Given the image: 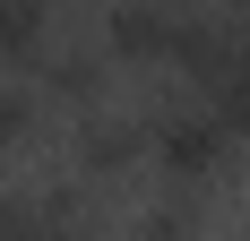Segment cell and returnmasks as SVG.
Returning a JSON list of instances; mask_svg holds the SVG:
<instances>
[{
    "mask_svg": "<svg viewBox=\"0 0 250 241\" xmlns=\"http://www.w3.org/2000/svg\"><path fill=\"white\" fill-rule=\"evenodd\" d=\"M207 26L199 0H104V60H121V69H181V52L190 35Z\"/></svg>",
    "mask_w": 250,
    "mask_h": 241,
    "instance_id": "obj_1",
    "label": "cell"
},
{
    "mask_svg": "<svg viewBox=\"0 0 250 241\" xmlns=\"http://www.w3.org/2000/svg\"><path fill=\"white\" fill-rule=\"evenodd\" d=\"M147 164L164 172L173 190H199V181H216V172L233 164V138H225L190 95H173V103L147 112Z\"/></svg>",
    "mask_w": 250,
    "mask_h": 241,
    "instance_id": "obj_2",
    "label": "cell"
},
{
    "mask_svg": "<svg viewBox=\"0 0 250 241\" xmlns=\"http://www.w3.org/2000/svg\"><path fill=\"white\" fill-rule=\"evenodd\" d=\"M78 172L86 181H121V172L147 164V112H112V103H95V112H78Z\"/></svg>",
    "mask_w": 250,
    "mask_h": 241,
    "instance_id": "obj_3",
    "label": "cell"
},
{
    "mask_svg": "<svg viewBox=\"0 0 250 241\" xmlns=\"http://www.w3.org/2000/svg\"><path fill=\"white\" fill-rule=\"evenodd\" d=\"M26 78H35V95H43V103L95 112V103H104V78H112V60H104V43H61V35H52L43 60H35Z\"/></svg>",
    "mask_w": 250,
    "mask_h": 241,
    "instance_id": "obj_4",
    "label": "cell"
},
{
    "mask_svg": "<svg viewBox=\"0 0 250 241\" xmlns=\"http://www.w3.org/2000/svg\"><path fill=\"white\" fill-rule=\"evenodd\" d=\"M52 43V0H0V78H26Z\"/></svg>",
    "mask_w": 250,
    "mask_h": 241,
    "instance_id": "obj_5",
    "label": "cell"
},
{
    "mask_svg": "<svg viewBox=\"0 0 250 241\" xmlns=\"http://www.w3.org/2000/svg\"><path fill=\"white\" fill-rule=\"evenodd\" d=\"M52 103L35 95V78H0V146H26L35 129H43Z\"/></svg>",
    "mask_w": 250,
    "mask_h": 241,
    "instance_id": "obj_6",
    "label": "cell"
},
{
    "mask_svg": "<svg viewBox=\"0 0 250 241\" xmlns=\"http://www.w3.org/2000/svg\"><path fill=\"white\" fill-rule=\"evenodd\" d=\"M129 241H207V224H199V207H190V198H155L147 216L129 224Z\"/></svg>",
    "mask_w": 250,
    "mask_h": 241,
    "instance_id": "obj_7",
    "label": "cell"
},
{
    "mask_svg": "<svg viewBox=\"0 0 250 241\" xmlns=\"http://www.w3.org/2000/svg\"><path fill=\"white\" fill-rule=\"evenodd\" d=\"M216 18H233V26L250 35V0H216Z\"/></svg>",
    "mask_w": 250,
    "mask_h": 241,
    "instance_id": "obj_8",
    "label": "cell"
},
{
    "mask_svg": "<svg viewBox=\"0 0 250 241\" xmlns=\"http://www.w3.org/2000/svg\"><path fill=\"white\" fill-rule=\"evenodd\" d=\"M52 9H61V0H52Z\"/></svg>",
    "mask_w": 250,
    "mask_h": 241,
    "instance_id": "obj_9",
    "label": "cell"
}]
</instances>
